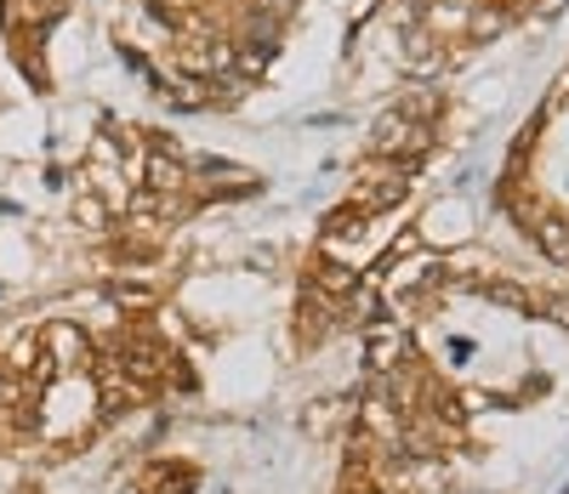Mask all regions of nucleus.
<instances>
[{"instance_id":"f03ea898","label":"nucleus","mask_w":569,"mask_h":494,"mask_svg":"<svg viewBox=\"0 0 569 494\" xmlns=\"http://www.w3.org/2000/svg\"><path fill=\"white\" fill-rule=\"evenodd\" d=\"M188 483H194L188 466H154L149 472V494H188Z\"/></svg>"},{"instance_id":"7ed1b4c3","label":"nucleus","mask_w":569,"mask_h":494,"mask_svg":"<svg viewBox=\"0 0 569 494\" xmlns=\"http://www.w3.org/2000/svg\"><path fill=\"white\" fill-rule=\"evenodd\" d=\"M541 239H547V251H552V256H569V233H563V222H547Z\"/></svg>"},{"instance_id":"f257e3e1","label":"nucleus","mask_w":569,"mask_h":494,"mask_svg":"<svg viewBox=\"0 0 569 494\" xmlns=\"http://www.w3.org/2000/svg\"><path fill=\"white\" fill-rule=\"evenodd\" d=\"M46 359H52V370H86V364H91V341H86V330H74V324H52V330H46Z\"/></svg>"}]
</instances>
